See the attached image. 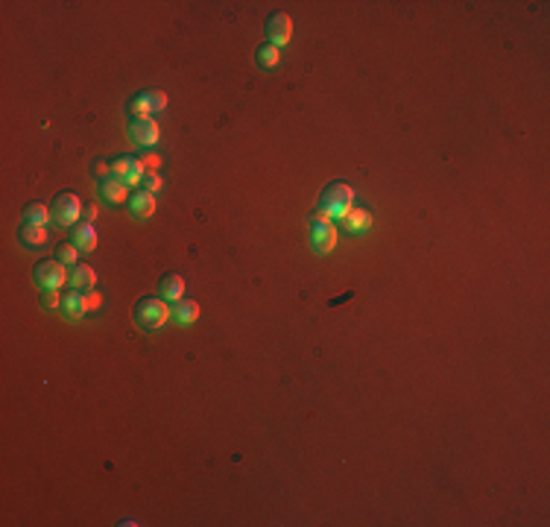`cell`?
Returning a JSON list of instances; mask_svg holds the SVG:
<instances>
[{
	"instance_id": "4fadbf2b",
	"label": "cell",
	"mask_w": 550,
	"mask_h": 527,
	"mask_svg": "<svg viewBox=\"0 0 550 527\" xmlns=\"http://www.w3.org/2000/svg\"><path fill=\"white\" fill-rule=\"evenodd\" d=\"M94 284H97V273L91 267H85V264H76L73 269H70V288L73 290H82V293H91L94 290Z\"/></svg>"
},
{
	"instance_id": "9a60e30c",
	"label": "cell",
	"mask_w": 550,
	"mask_h": 527,
	"mask_svg": "<svg viewBox=\"0 0 550 527\" xmlns=\"http://www.w3.org/2000/svg\"><path fill=\"white\" fill-rule=\"evenodd\" d=\"M62 311L70 316V320H80V316H85L91 308H88V296L82 290H70L65 299H62Z\"/></svg>"
},
{
	"instance_id": "e0dca14e",
	"label": "cell",
	"mask_w": 550,
	"mask_h": 527,
	"mask_svg": "<svg viewBox=\"0 0 550 527\" xmlns=\"http://www.w3.org/2000/svg\"><path fill=\"white\" fill-rule=\"evenodd\" d=\"M343 225H345L348 232L360 235V232H366L372 225V214H369V211H363V208H351L348 214H345V220H343Z\"/></svg>"
},
{
	"instance_id": "d4e9b609",
	"label": "cell",
	"mask_w": 550,
	"mask_h": 527,
	"mask_svg": "<svg viewBox=\"0 0 550 527\" xmlns=\"http://www.w3.org/2000/svg\"><path fill=\"white\" fill-rule=\"evenodd\" d=\"M97 305H100V296L91 290V293H88V308H97Z\"/></svg>"
},
{
	"instance_id": "2e32d148",
	"label": "cell",
	"mask_w": 550,
	"mask_h": 527,
	"mask_svg": "<svg viewBox=\"0 0 550 527\" xmlns=\"http://www.w3.org/2000/svg\"><path fill=\"white\" fill-rule=\"evenodd\" d=\"M173 320L179 325H191L200 320V305L193 302V299H179V302L173 305Z\"/></svg>"
},
{
	"instance_id": "484cf974",
	"label": "cell",
	"mask_w": 550,
	"mask_h": 527,
	"mask_svg": "<svg viewBox=\"0 0 550 527\" xmlns=\"http://www.w3.org/2000/svg\"><path fill=\"white\" fill-rule=\"evenodd\" d=\"M97 173L105 179V173H109V164H105V161H97Z\"/></svg>"
},
{
	"instance_id": "7a4b0ae2",
	"label": "cell",
	"mask_w": 550,
	"mask_h": 527,
	"mask_svg": "<svg viewBox=\"0 0 550 527\" xmlns=\"http://www.w3.org/2000/svg\"><path fill=\"white\" fill-rule=\"evenodd\" d=\"M132 313H135V322L141 328L158 331L173 316V308H167V302L161 296H144V299H138V302H135Z\"/></svg>"
},
{
	"instance_id": "cb8c5ba5",
	"label": "cell",
	"mask_w": 550,
	"mask_h": 527,
	"mask_svg": "<svg viewBox=\"0 0 550 527\" xmlns=\"http://www.w3.org/2000/svg\"><path fill=\"white\" fill-rule=\"evenodd\" d=\"M44 305H47V308L62 305V302H59V296H56V290H47V293H44Z\"/></svg>"
},
{
	"instance_id": "30bf717a",
	"label": "cell",
	"mask_w": 550,
	"mask_h": 527,
	"mask_svg": "<svg viewBox=\"0 0 550 527\" xmlns=\"http://www.w3.org/2000/svg\"><path fill=\"white\" fill-rule=\"evenodd\" d=\"M158 296L164 302H179L181 296H185V279L179 273H167L161 281H158Z\"/></svg>"
},
{
	"instance_id": "5b68a950",
	"label": "cell",
	"mask_w": 550,
	"mask_h": 527,
	"mask_svg": "<svg viewBox=\"0 0 550 527\" xmlns=\"http://www.w3.org/2000/svg\"><path fill=\"white\" fill-rule=\"evenodd\" d=\"M36 281L38 288L47 293V290H59L65 284V264L59 261H41L36 264Z\"/></svg>"
},
{
	"instance_id": "d6986e66",
	"label": "cell",
	"mask_w": 550,
	"mask_h": 527,
	"mask_svg": "<svg viewBox=\"0 0 550 527\" xmlns=\"http://www.w3.org/2000/svg\"><path fill=\"white\" fill-rule=\"evenodd\" d=\"M255 59H258V65H261L264 70H272L275 65L281 62V50L275 47V44H261L258 53H255Z\"/></svg>"
},
{
	"instance_id": "8fae6325",
	"label": "cell",
	"mask_w": 550,
	"mask_h": 527,
	"mask_svg": "<svg viewBox=\"0 0 550 527\" xmlns=\"http://www.w3.org/2000/svg\"><path fill=\"white\" fill-rule=\"evenodd\" d=\"M73 246L76 249H85V252L97 249V229H94V223H91V220L73 225Z\"/></svg>"
},
{
	"instance_id": "44dd1931",
	"label": "cell",
	"mask_w": 550,
	"mask_h": 527,
	"mask_svg": "<svg viewBox=\"0 0 550 527\" xmlns=\"http://www.w3.org/2000/svg\"><path fill=\"white\" fill-rule=\"evenodd\" d=\"M144 100H147V105H149V112H161L164 105H167V94H164V91H147Z\"/></svg>"
},
{
	"instance_id": "52a82bcc",
	"label": "cell",
	"mask_w": 550,
	"mask_h": 527,
	"mask_svg": "<svg viewBox=\"0 0 550 527\" xmlns=\"http://www.w3.org/2000/svg\"><path fill=\"white\" fill-rule=\"evenodd\" d=\"M158 135H161V129H158V124L152 117H141V120H135V124L129 126V138L135 144H141V147L158 144Z\"/></svg>"
},
{
	"instance_id": "ac0fdd59",
	"label": "cell",
	"mask_w": 550,
	"mask_h": 527,
	"mask_svg": "<svg viewBox=\"0 0 550 527\" xmlns=\"http://www.w3.org/2000/svg\"><path fill=\"white\" fill-rule=\"evenodd\" d=\"M53 217V211L44 202H29L24 208V223H36V225H47V220Z\"/></svg>"
},
{
	"instance_id": "9c48e42d",
	"label": "cell",
	"mask_w": 550,
	"mask_h": 527,
	"mask_svg": "<svg viewBox=\"0 0 550 527\" xmlns=\"http://www.w3.org/2000/svg\"><path fill=\"white\" fill-rule=\"evenodd\" d=\"M18 240L27 246V249H41L47 246V225H36V223H24L18 229Z\"/></svg>"
},
{
	"instance_id": "5bb4252c",
	"label": "cell",
	"mask_w": 550,
	"mask_h": 527,
	"mask_svg": "<svg viewBox=\"0 0 550 527\" xmlns=\"http://www.w3.org/2000/svg\"><path fill=\"white\" fill-rule=\"evenodd\" d=\"M126 182H120L117 176H105L103 182H100V193H103V200H109L112 205H120L126 200Z\"/></svg>"
},
{
	"instance_id": "8992f818",
	"label": "cell",
	"mask_w": 550,
	"mask_h": 527,
	"mask_svg": "<svg viewBox=\"0 0 550 527\" xmlns=\"http://www.w3.org/2000/svg\"><path fill=\"white\" fill-rule=\"evenodd\" d=\"M267 36H269V44H275V47H284V44H290V38H293V21H290V15L284 12H275L267 18Z\"/></svg>"
},
{
	"instance_id": "7c38bea8",
	"label": "cell",
	"mask_w": 550,
	"mask_h": 527,
	"mask_svg": "<svg viewBox=\"0 0 550 527\" xmlns=\"http://www.w3.org/2000/svg\"><path fill=\"white\" fill-rule=\"evenodd\" d=\"M129 208H132V217H138V220L152 217V211H156V193H149V191L141 188L138 193H132Z\"/></svg>"
},
{
	"instance_id": "ba28073f",
	"label": "cell",
	"mask_w": 550,
	"mask_h": 527,
	"mask_svg": "<svg viewBox=\"0 0 550 527\" xmlns=\"http://www.w3.org/2000/svg\"><path fill=\"white\" fill-rule=\"evenodd\" d=\"M311 244L319 255H328L334 246H337V229L331 223H313L311 229Z\"/></svg>"
},
{
	"instance_id": "277c9868",
	"label": "cell",
	"mask_w": 550,
	"mask_h": 527,
	"mask_svg": "<svg viewBox=\"0 0 550 527\" xmlns=\"http://www.w3.org/2000/svg\"><path fill=\"white\" fill-rule=\"evenodd\" d=\"M147 164L141 161V158H135V156H120L114 164H112V176H117L120 182H126V185H141V179H144V170Z\"/></svg>"
},
{
	"instance_id": "ffe728a7",
	"label": "cell",
	"mask_w": 550,
	"mask_h": 527,
	"mask_svg": "<svg viewBox=\"0 0 550 527\" xmlns=\"http://www.w3.org/2000/svg\"><path fill=\"white\" fill-rule=\"evenodd\" d=\"M56 261L65 264V267H76V246L73 244H62L56 252Z\"/></svg>"
},
{
	"instance_id": "603a6c76",
	"label": "cell",
	"mask_w": 550,
	"mask_h": 527,
	"mask_svg": "<svg viewBox=\"0 0 550 527\" xmlns=\"http://www.w3.org/2000/svg\"><path fill=\"white\" fill-rule=\"evenodd\" d=\"M141 188H144V191H149V193L161 191V176H158V173H144V179H141Z\"/></svg>"
},
{
	"instance_id": "7402d4cb",
	"label": "cell",
	"mask_w": 550,
	"mask_h": 527,
	"mask_svg": "<svg viewBox=\"0 0 550 527\" xmlns=\"http://www.w3.org/2000/svg\"><path fill=\"white\" fill-rule=\"evenodd\" d=\"M129 112L135 114V120H141V117H149V105H147L144 94H141V97H135V100L129 103Z\"/></svg>"
},
{
	"instance_id": "3957f363",
	"label": "cell",
	"mask_w": 550,
	"mask_h": 527,
	"mask_svg": "<svg viewBox=\"0 0 550 527\" xmlns=\"http://www.w3.org/2000/svg\"><path fill=\"white\" fill-rule=\"evenodd\" d=\"M50 211H53V220L59 225H76V220L82 214V202L73 191H62V193H56Z\"/></svg>"
},
{
	"instance_id": "6da1fadb",
	"label": "cell",
	"mask_w": 550,
	"mask_h": 527,
	"mask_svg": "<svg viewBox=\"0 0 550 527\" xmlns=\"http://www.w3.org/2000/svg\"><path fill=\"white\" fill-rule=\"evenodd\" d=\"M355 205V188L345 185V182H331L322 197H319V211L328 217V220H345V214Z\"/></svg>"
}]
</instances>
